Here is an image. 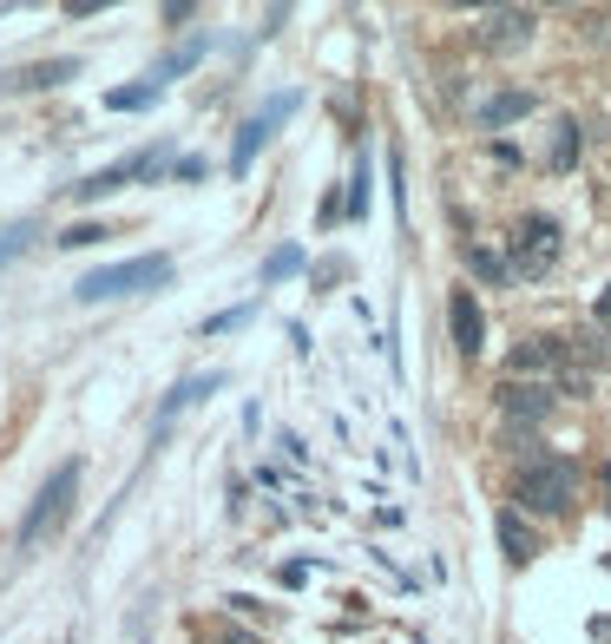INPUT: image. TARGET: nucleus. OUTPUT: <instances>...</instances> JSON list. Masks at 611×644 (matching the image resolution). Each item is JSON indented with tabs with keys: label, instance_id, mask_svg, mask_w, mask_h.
Here are the masks:
<instances>
[{
	"label": "nucleus",
	"instance_id": "nucleus-1",
	"mask_svg": "<svg viewBox=\"0 0 611 644\" xmlns=\"http://www.w3.org/2000/svg\"><path fill=\"white\" fill-rule=\"evenodd\" d=\"M171 284V257L158 250V257H126V264H99V270H86L72 296L79 303H126V296H145V289H165Z\"/></svg>",
	"mask_w": 611,
	"mask_h": 644
},
{
	"label": "nucleus",
	"instance_id": "nucleus-2",
	"mask_svg": "<svg viewBox=\"0 0 611 644\" xmlns=\"http://www.w3.org/2000/svg\"><path fill=\"white\" fill-rule=\"evenodd\" d=\"M72 494H79V460H60L53 467V480L33 494V506H27V519H20V546H40L47 533H60L72 513Z\"/></svg>",
	"mask_w": 611,
	"mask_h": 644
},
{
	"label": "nucleus",
	"instance_id": "nucleus-3",
	"mask_svg": "<svg viewBox=\"0 0 611 644\" xmlns=\"http://www.w3.org/2000/svg\"><path fill=\"white\" fill-rule=\"evenodd\" d=\"M513 501L526 506V513H572V501H579V474H572V460H533V467H520Z\"/></svg>",
	"mask_w": 611,
	"mask_h": 644
},
{
	"label": "nucleus",
	"instance_id": "nucleus-4",
	"mask_svg": "<svg viewBox=\"0 0 611 644\" xmlns=\"http://www.w3.org/2000/svg\"><path fill=\"white\" fill-rule=\"evenodd\" d=\"M559 224L552 217H520L513 224V237H506V270L513 277H545L552 264H559Z\"/></svg>",
	"mask_w": 611,
	"mask_h": 644
},
{
	"label": "nucleus",
	"instance_id": "nucleus-5",
	"mask_svg": "<svg viewBox=\"0 0 611 644\" xmlns=\"http://www.w3.org/2000/svg\"><path fill=\"white\" fill-rule=\"evenodd\" d=\"M289 112H296V92H276V99H264V106L237 126V145H230V178H244V171L257 165V151L276 139V126H283Z\"/></svg>",
	"mask_w": 611,
	"mask_h": 644
},
{
	"label": "nucleus",
	"instance_id": "nucleus-6",
	"mask_svg": "<svg viewBox=\"0 0 611 644\" xmlns=\"http://www.w3.org/2000/svg\"><path fill=\"white\" fill-rule=\"evenodd\" d=\"M145 171H158V151H132V158H119V165H106V171H86V178L72 185V198H79V205H99V198L126 191V185L145 178Z\"/></svg>",
	"mask_w": 611,
	"mask_h": 644
},
{
	"label": "nucleus",
	"instance_id": "nucleus-7",
	"mask_svg": "<svg viewBox=\"0 0 611 644\" xmlns=\"http://www.w3.org/2000/svg\"><path fill=\"white\" fill-rule=\"evenodd\" d=\"M210 395H224V368H210V375H185L165 402H158V415H151V440H165L171 434V422L185 415V408H198V402H210Z\"/></svg>",
	"mask_w": 611,
	"mask_h": 644
},
{
	"label": "nucleus",
	"instance_id": "nucleus-8",
	"mask_svg": "<svg viewBox=\"0 0 611 644\" xmlns=\"http://www.w3.org/2000/svg\"><path fill=\"white\" fill-rule=\"evenodd\" d=\"M533 27H540V13H533V7H500V13H486V20H480V47L506 53V47L533 40Z\"/></svg>",
	"mask_w": 611,
	"mask_h": 644
},
{
	"label": "nucleus",
	"instance_id": "nucleus-9",
	"mask_svg": "<svg viewBox=\"0 0 611 644\" xmlns=\"http://www.w3.org/2000/svg\"><path fill=\"white\" fill-rule=\"evenodd\" d=\"M67 79H79V60H33V67H13L0 72V92H47V86H67Z\"/></svg>",
	"mask_w": 611,
	"mask_h": 644
},
{
	"label": "nucleus",
	"instance_id": "nucleus-10",
	"mask_svg": "<svg viewBox=\"0 0 611 644\" xmlns=\"http://www.w3.org/2000/svg\"><path fill=\"white\" fill-rule=\"evenodd\" d=\"M447 329H454V349H461V356H480V343H486V316H480L474 289H454V296H447Z\"/></svg>",
	"mask_w": 611,
	"mask_h": 644
},
{
	"label": "nucleus",
	"instance_id": "nucleus-11",
	"mask_svg": "<svg viewBox=\"0 0 611 644\" xmlns=\"http://www.w3.org/2000/svg\"><path fill=\"white\" fill-rule=\"evenodd\" d=\"M493 533H500V553H506V566H526V559L540 553V533L520 519V506H506V513L493 519Z\"/></svg>",
	"mask_w": 611,
	"mask_h": 644
},
{
	"label": "nucleus",
	"instance_id": "nucleus-12",
	"mask_svg": "<svg viewBox=\"0 0 611 644\" xmlns=\"http://www.w3.org/2000/svg\"><path fill=\"white\" fill-rule=\"evenodd\" d=\"M545 408H552V395H545L540 382H506L500 388V415L506 422H545Z\"/></svg>",
	"mask_w": 611,
	"mask_h": 644
},
{
	"label": "nucleus",
	"instance_id": "nucleus-13",
	"mask_svg": "<svg viewBox=\"0 0 611 644\" xmlns=\"http://www.w3.org/2000/svg\"><path fill=\"white\" fill-rule=\"evenodd\" d=\"M559 356H565V349H559V336H526V343L506 356V368H513V375H552Z\"/></svg>",
	"mask_w": 611,
	"mask_h": 644
},
{
	"label": "nucleus",
	"instance_id": "nucleus-14",
	"mask_svg": "<svg viewBox=\"0 0 611 644\" xmlns=\"http://www.w3.org/2000/svg\"><path fill=\"white\" fill-rule=\"evenodd\" d=\"M533 106H540L533 92H493V99L480 106V126H486V132H500V126H513V119H526Z\"/></svg>",
	"mask_w": 611,
	"mask_h": 644
},
{
	"label": "nucleus",
	"instance_id": "nucleus-15",
	"mask_svg": "<svg viewBox=\"0 0 611 644\" xmlns=\"http://www.w3.org/2000/svg\"><path fill=\"white\" fill-rule=\"evenodd\" d=\"M158 92H165V86H158V79L145 72L138 86H119V92H106V112H138V106H151Z\"/></svg>",
	"mask_w": 611,
	"mask_h": 644
},
{
	"label": "nucleus",
	"instance_id": "nucleus-16",
	"mask_svg": "<svg viewBox=\"0 0 611 644\" xmlns=\"http://www.w3.org/2000/svg\"><path fill=\"white\" fill-rule=\"evenodd\" d=\"M572 158H579V126L559 119V126H552V151H545V165H552V171H572Z\"/></svg>",
	"mask_w": 611,
	"mask_h": 644
},
{
	"label": "nucleus",
	"instance_id": "nucleus-17",
	"mask_svg": "<svg viewBox=\"0 0 611 644\" xmlns=\"http://www.w3.org/2000/svg\"><path fill=\"white\" fill-rule=\"evenodd\" d=\"M296 270H303V250H296V244H276L270 257H264V289L283 284V277H296Z\"/></svg>",
	"mask_w": 611,
	"mask_h": 644
},
{
	"label": "nucleus",
	"instance_id": "nucleus-18",
	"mask_svg": "<svg viewBox=\"0 0 611 644\" xmlns=\"http://www.w3.org/2000/svg\"><path fill=\"white\" fill-rule=\"evenodd\" d=\"M204 60V40H185V47H178V53H171V60H158V67H151V79H158V86H165V79H178V72H191Z\"/></svg>",
	"mask_w": 611,
	"mask_h": 644
},
{
	"label": "nucleus",
	"instance_id": "nucleus-19",
	"mask_svg": "<svg viewBox=\"0 0 611 644\" xmlns=\"http://www.w3.org/2000/svg\"><path fill=\"white\" fill-rule=\"evenodd\" d=\"M467 270L486 277V284H506V277H513V270H506V257H493V250H480V244H467Z\"/></svg>",
	"mask_w": 611,
	"mask_h": 644
},
{
	"label": "nucleus",
	"instance_id": "nucleus-20",
	"mask_svg": "<svg viewBox=\"0 0 611 644\" xmlns=\"http://www.w3.org/2000/svg\"><path fill=\"white\" fill-rule=\"evenodd\" d=\"M106 230L99 224H72V230H60V250H86V244H99Z\"/></svg>",
	"mask_w": 611,
	"mask_h": 644
},
{
	"label": "nucleus",
	"instance_id": "nucleus-21",
	"mask_svg": "<svg viewBox=\"0 0 611 644\" xmlns=\"http://www.w3.org/2000/svg\"><path fill=\"white\" fill-rule=\"evenodd\" d=\"M244 323H250V309H224V316L204 323V336H230V329H244Z\"/></svg>",
	"mask_w": 611,
	"mask_h": 644
},
{
	"label": "nucleus",
	"instance_id": "nucleus-22",
	"mask_svg": "<svg viewBox=\"0 0 611 644\" xmlns=\"http://www.w3.org/2000/svg\"><path fill=\"white\" fill-rule=\"evenodd\" d=\"M368 211V165H355V198H348V217Z\"/></svg>",
	"mask_w": 611,
	"mask_h": 644
},
{
	"label": "nucleus",
	"instance_id": "nucleus-23",
	"mask_svg": "<svg viewBox=\"0 0 611 644\" xmlns=\"http://www.w3.org/2000/svg\"><path fill=\"white\" fill-rule=\"evenodd\" d=\"M599 323L611 329V284H605V296H599Z\"/></svg>",
	"mask_w": 611,
	"mask_h": 644
},
{
	"label": "nucleus",
	"instance_id": "nucleus-24",
	"mask_svg": "<svg viewBox=\"0 0 611 644\" xmlns=\"http://www.w3.org/2000/svg\"><path fill=\"white\" fill-rule=\"evenodd\" d=\"M0 250H7V244H0Z\"/></svg>",
	"mask_w": 611,
	"mask_h": 644
}]
</instances>
